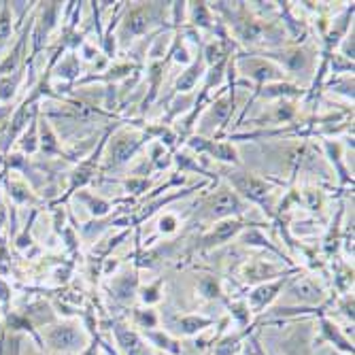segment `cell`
Instances as JSON below:
<instances>
[{
    "label": "cell",
    "mask_w": 355,
    "mask_h": 355,
    "mask_svg": "<svg viewBox=\"0 0 355 355\" xmlns=\"http://www.w3.org/2000/svg\"><path fill=\"white\" fill-rule=\"evenodd\" d=\"M175 228H177V219L173 215H164L162 221H159V230H162V232H175Z\"/></svg>",
    "instance_id": "obj_28"
},
{
    "label": "cell",
    "mask_w": 355,
    "mask_h": 355,
    "mask_svg": "<svg viewBox=\"0 0 355 355\" xmlns=\"http://www.w3.org/2000/svg\"><path fill=\"white\" fill-rule=\"evenodd\" d=\"M189 145L198 151H209L211 155H215L221 162H232V164H239V157H236V151L232 145L228 143H209L205 139H191Z\"/></svg>",
    "instance_id": "obj_6"
},
{
    "label": "cell",
    "mask_w": 355,
    "mask_h": 355,
    "mask_svg": "<svg viewBox=\"0 0 355 355\" xmlns=\"http://www.w3.org/2000/svg\"><path fill=\"white\" fill-rule=\"evenodd\" d=\"M179 326H181L183 334H196V332L205 330L207 326H211V319H205V317H183L179 321Z\"/></svg>",
    "instance_id": "obj_16"
},
{
    "label": "cell",
    "mask_w": 355,
    "mask_h": 355,
    "mask_svg": "<svg viewBox=\"0 0 355 355\" xmlns=\"http://www.w3.org/2000/svg\"><path fill=\"white\" fill-rule=\"evenodd\" d=\"M47 338H49L51 347H55L58 351H77L83 345L81 332H77L73 326H58L49 332Z\"/></svg>",
    "instance_id": "obj_4"
},
{
    "label": "cell",
    "mask_w": 355,
    "mask_h": 355,
    "mask_svg": "<svg viewBox=\"0 0 355 355\" xmlns=\"http://www.w3.org/2000/svg\"><path fill=\"white\" fill-rule=\"evenodd\" d=\"M159 285H162V281H157L155 285L143 289V300H145L147 304H153V302L159 300Z\"/></svg>",
    "instance_id": "obj_24"
},
{
    "label": "cell",
    "mask_w": 355,
    "mask_h": 355,
    "mask_svg": "<svg viewBox=\"0 0 355 355\" xmlns=\"http://www.w3.org/2000/svg\"><path fill=\"white\" fill-rule=\"evenodd\" d=\"M37 117H32V123H30V135L24 137V143H21V149L26 153H35L37 151Z\"/></svg>",
    "instance_id": "obj_20"
},
{
    "label": "cell",
    "mask_w": 355,
    "mask_h": 355,
    "mask_svg": "<svg viewBox=\"0 0 355 355\" xmlns=\"http://www.w3.org/2000/svg\"><path fill=\"white\" fill-rule=\"evenodd\" d=\"M9 193L15 198V202H28V200H32V196H30V189L26 187V183H21V181H11L9 183Z\"/></svg>",
    "instance_id": "obj_19"
},
{
    "label": "cell",
    "mask_w": 355,
    "mask_h": 355,
    "mask_svg": "<svg viewBox=\"0 0 355 355\" xmlns=\"http://www.w3.org/2000/svg\"><path fill=\"white\" fill-rule=\"evenodd\" d=\"M200 71H202V62H193L191 67L187 69V73H183L181 79L177 81V89L179 92H189L193 85H196V81L200 77Z\"/></svg>",
    "instance_id": "obj_13"
},
{
    "label": "cell",
    "mask_w": 355,
    "mask_h": 355,
    "mask_svg": "<svg viewBox=\"0 0 355 355\" xmlns=\"http://www.w3.org/2000/svg\"><path fill=\"white\" fill-rule=\"evenodd\" d=\"M230 183L236 187V191L243 193L245 198H249L257 205H266L268 193H270V187L266 185V181L257 179L249 173H236V175H230Z\"/></svg>",
    "instance_id": "obj_1"
},
{
    "label": "cell",
    "mask_w": 355,
    "mask_h": 355,
    "mask_svg": "<svg viewBox=\"0 0 355 355\" xmlns=\"http://www.w3.org/2000/svg\"><path fill=\"white\" fill-rule=\"evenodd\" d=\"M5 219H7V207H5V202H3V196H0V230H3Z\"/></svg>",
    "instance_id": "obj_31"
},
{
    "label": "cell",
    "mask_w": 355,
    "mask_h": 355,
    "mask_svg": "<svg viewBox=\"0 0 355 355\" xmlns=\"http://www.w3.org/2000/svg\"><path fill=\"white\" fill-rule=\"evenodd\" d=\"M228 113H230V101H228V98L217 101V103L213 105V111H211V115H213L215 121H223L225 117H228Z\"/></svg>",
    "instance_id": "obj_22"
},
{
    "label": "cell",
    "mask_w": 355,
    "mask_h": 355,
    "mask_svg": "<svg viewBox=\"0 0 355 355\" xmlns=\"http://www.w3.org/2000/svg\"><path fill=\"white\" fill-rule=\"evenodd\" d=\"M189 11H191V19L196 26H202V28L211 26V13H209L207 3H191Z\"/></svg>",
    "instance_id": "obj_18"
},
{
    "label": "cell",
    "mask_w": 355,
    "mask_h": 355,
    "mask_svg": "<svg viewBox=\"0 0 355 355\" xmlns=\"http://www.w3.org/2000/svg\"><path fill=\"white\" fill-rule=\"evenodd\" d=\"M141 143H143V139H139V137L117 135L111 141V147H109V162H111V166L125 164L128 159H130L137 153V149L141 147Z\"/></svg>",
    "instance_id": "obj_2"
},
{
    "label": "cell",
    "mask_w": 355,
    "mask_h": 355,
    "mask_svg": "<svg viewBox=\"0 0 355 355\" xmlns=\"http://www.w3.org/2000/svg\"><path fill=\"white\" fill-rule=\"evenodd\" d=\"M41 147L45 153H58L60 151V145H58V139L51 130V125L47 119H41Z\"/></svg>",
    "instance_id": "obj_14"
},
{
    "label": "cell",
    "mask_w": 355,
    "mask_h": 355,
    "mask_svg": "<svg viewBox=\"0 0 355 355\" xmlns=\"http://www.w3.org/2000/svg\"><path fill=\"white\" fill-rule=\"evenodd\" d=\"M13 35V17H11V3H3L0 9V43L9 41Z\"/></svg>",
    "instance_id": "obj_15"
},
{
    "label": "cell",
    "mask_w": 355,
    "mask_h": 355,
    "mask_svg": "<svg viewBox=\"0 0 355 355\" xmlns=\"http://www.w3.org/2000/svg\"><path fill=\"white\" fill-rule=\"evenodd\" d=\"M249 75L257 81V83H264V81H268V79H279L281 75H279V69L277 67H270V64H266V62H255L253 67H251V71H249Z\"/></svg>",
    "instance_id": "obj_11"
},
{
    "label": "cell",
    "mask_w": 355,
    "mask_h": 355,
    "mask_svg": "<svg viewBox=\"0 0 355 355\" xmlns=\"http://www.w3.org/2000/svg\"><path fill=\"white\" fill-rule=\"evenodd\" d=\"M211 217H232V215H239L245 211L241 198L232 189H221L219 193L211 198Z\"/></svg>",
    "instance_id": "obj_3"
},
{
    "label": "cell",
    "mask_w": 355,
    "mask_h": 355,
    "mask_svg": "<svg viewBox=\"0 0 355 355\" xmlns=\"http://www.w3.org/2000/svg\"><path fill=\"white\" fill-rule=\"evenodd\" d=\"M147 185H149V181H147V179H130V181H125V187L130 189L132 193H141V191H145V189H147Z\"/></svg>",
    "instance_id": "obj_27"
},
{
    "label": "cell",
    "mask_w": 355,
    "mask_h": 355,
    "mask_svg": "<svg viewBox=\"0 0 355 355\" xmlns=\"http://www.w3.org/2000/svg\"><path fill=\"white\" fill-rule=\"evenodd\" d=\"M115 336L119 347L125 351V355H149L141 336L137 332H132L130 328H125L121 324H115Z\"/></svg>",
    "instance_id": "obj_8"
},
{
    "label": "cell",
    "mask_w": 355,
    "mask_h": 355,
    "mask_svg": "<svg viewBox=\"0 0 355 355\" xmlns=\"http://www.w3.org/2000/svg\"><path fill=\"white\" fill-rule=\"evenodd\" d=\"M243 230V223L236 221V219H225L221 223L215 225V230L209 232L205 239H202V245L205 247H217V245H223L225 241H230L234 234H239Z\"/></svg>",
    "instance_id": "obj_5"
},
{
    "label": "cell",
    "mask_w": 355,
    "mask_h": 355,
    "mask_svg": "<svg viewBox=\"0 0 355 355\" xmlns=\"http://www.w3.org/2000/svg\"><path fill=\"white\" fill-rule=\"evenodd\" d=\"M137 319L143 328H153L157 324V319L153 315V311H145V313H137Z\"/></svg>",
    "instance_id": "obj_26"
},
{
    "label": "cell",
    "mask_w": 355,
    "mask_h": 355,
    "mask_svg": "<svg viewBox=\"0 0 355 355\" xmlns=\"http://www.w3.org/2000/svg\"><path fill=\"white\" fill-rule=\"evenodd\" d=\"M292 294L300 300V302H317L321 298V289L309 281V279H300L292 285Z\"/></svg>",
    "instance_id": "obj_10"
},
{
    "label": "cell",
    "mask_w": 355,
    "mask_h": 355,
    "mask_svg": "<svg viewBox=\"0 0 355 355\" xmlns=\"http://www.w3.org/2000/svg\"><path fill=\"white\" fill-rule=\"evenodd\" d=\"M85 200L89 202L92 213H96V215H105V213H109V209H111V205L105 202V200H94L92 196H85Z\"/></svg>",
    "instance_id": "obj_25"
},
{
    "label": "cell",
    "mask_w": 355,
    "mask_h": 355,
    "mask_svg": "<svg viewBox=\"0 0 355 355\" xmlns=\"http://www.w3.org/2000/svg\"><path fill=\"white\" fill-rule=\"evenodd\" d=\"M345 55L353 60V37L345 41Z\"/></svg>",
    "instance_id": "obj_32"
},
{
    "label": "cell",
    "mask_w": 355,
    "mask_h": 355,
    "mask_svg": "<svg viewBox=\"0 0 355 355\" xmlns=\"http://www.w3.org/2000/svg\"><path fill=\"white\" fill-rule=\"evenodd\" d=\"M281 287H283V281H277L272 285H262V287H257L253 294H249V306L253 313H260L264 306H268L277 294L281 292Z\"/></svg>",
    "instance_id": "obj_9"
},
{
    "label": "cell",
    "mask_w": 355,
    "mask_h": 355,
    "mask_svg": "<svg viewBox=\"0 0 355 355\" xmlns=\"http://www.w3.org/2000/svg\"><path fill=\"white\" fill-rule=\"evenodd\" d=\"M9 292H11V289H9V285H7V283H3V281H0V300H3V302H7V300H9Z\"/></svg>",
    "instance_id": "obj_30"
},
{
    "label": "cell",
    "mask_w": 355,
    "mask_h": 355,
    "mask_svg": "<svg viewBox=\"0 0 355 355\" xmlns=\"http://www.w3.org/2000/svg\"><path fill=\"white\" fill-rule=\"evenodd\" d=\"M205 55H207V62H209V64H213L215 60H219V58H221V49H219V45H217V43L207 45Z\"/></svg>",
    "instance_id": "obj_29"
},
{
    "label": "cell",
    "mask_w": 355,
    "mask_h": 355,
    "mask_svg": "<svg viewBox=\"0 0 355 355\" xmlns=\"http://www.w3.org/2000/svg\"><path fill=\"white\" fill-rule=\"evenodd\" d=\"M151 13H153V5H143V7H137L130 15L125 17L123 21V30L128 32V35H143V32L149 28L151 24Z\"/></svg>",
    "instance_id": "obj_7"
},
{
    "label": "cell",
    "mask_w": 355,
    "mask_h": 355,
    "mask_svg": "<svg viewBox=\"0 0 355 355\" xmlns=\"http://www.w3.org/2000/svg\"><path fill=\"white\" fill-rule=\"evenodd\" d=\"M287 345H292V347H287V353H289V355H311V353H309V347H306L304 338H300V334H296V336L289 338Z\"/></svg>",
    "instance_id": "obj_21"
},
{
    "label": "cell",
    "mask_w": 355,
    "mask_h": 355,
    "mask_svg": "<svg viewBox=\"0 0 355 355\" xmlns=\"http://www.w3.org/2000/svg\"><path fill=\"white\" fill-rule=\"evenodd\" d=\"M321 330H324V334H326V338H328V340H332V343H336L340 349H345V351H351V353H353V345H349V343L338 334V328H336V326H332L328 319H321Z\"/></svg>",
    "instance_id": "obj_17"
},
{
    "label": "cell",
    "mask_w": 355,
    "mask_h": 355,
    "mask_svg": "<svg viewBox=\"0 0 355 355\" xmlns=\"http://www.w3.org/2000/svg\"><path fill=\"white\" fill-rule=\"evenodd\" d=\"M147 338L157 347V349H164L166 353H173V355H179L181 353V347L177 340H173L168 334L164 332H147Z\"/></svg>",
    "instance_id": "obj_12"
},
{
    "label": "cell",
    "mask_w": 355,
    "mask_h": 355,
    "mask_svg": "<svg viewBox=\"0 0 355 355\" xmlns=\"http://www.w3.org/2000/svg\"><path fill=\"white\" fill-rule=\"evenodd\" d=\"M200 292H202L207 298H217V296H219V287H217V283H215L213 277H205V279L200 281Z\"/></svg>",
    "instance_id": "obj_23"
}]
</instances>
